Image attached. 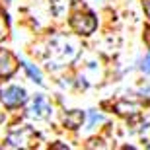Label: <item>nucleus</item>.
I'll list each match as a JSON object with an SVG mask.
<instances>
[{
  "label": "nucleus",
  "instance_id": "5",
  "mask_svg": "<svg viewBox=\"0 0 150 150\" xmlns=\"http://www.w3.org/2000/svg\"><path fill=\"white\" fill-rule=\"evenodd\" d=\"M82 121H84V113L82 111H70V113L64 115V125L70 127V129H78L80 125H82Z\"/></svg>",
  "mask_w": 150,
  "mask_h": 150
},
{
  "label": "nucleus",
  "instance_id": "8",
  "mask_svg": "<svg viewBox=\"0 0 150 150\" xmlns=\"http://www.w3.org/2000/svg\"><path fill=\"white\" fill-rule=\"evenodd\" d=\"M6 35V23H4V18L0 16V39Z\"/></svg>",
  "mask_w": 150,
  "mask_h": 150
},
{
  "label": "nucleus",
  "instance_id": "3",
  "mask_svg": "<svg viewBox=\"0 0 150 150\" xmlns=\"http://www.w3.org/2000/svg\"><path fill=\"white\" fill-rule=\"evenodd\" d=\"M18 68V59L12 55L10 51L0 49V78H8L16 72Z\"/></svg>",
  "mask_w": 150,
  "mask_h": 150
},
{
  "label": "nucleus",
  "instance_id": "4",
  "mask_svg": "<svg viewBox=\"0 0 150 150\" xmlns=\"http://www.w3.org/2000/svg\"><path fill=\"white\" fill-rule=\"evenodd\" d=\"M31 113H33L35 117H45L51 113V105L45 101V98H41V96H37L33 101V107H31Z\"/></svg>",
  "mask_w": 150,
  "mask_h": 150
},
{
  "label": "nucleus",
  "instance_id": "1",
  "mask_svg": "<svg viewBox=\"0 0 150 150\" xmlns=\"http://www.w3.org/2000/svg\"><path fill=\"white\" fill-rule=\"evenodd\" d=\"M70 25L78 33L90 35V33H94V29L98 28V20H96L94 14H76L70 20Z\"/></svg>",
  "mask_w": 150,
  "mask_h": 150
},
{
  "label": "nucleus",
  "instance_id": "9",
  "mask_svg": "<svg viewBox=\"0 0 150 150\" xmlns=\"http://www.w3.org/2000/svg\"><path fill=\"white\" fill-rule=\"evenodd\" d=\"M144 12L148 14V18H150V0H144Z\"/></svg>",
  "mask_w": 150,
  "mask_h": 150
},
{
  "label": "nucleus",
  "instance_id": "6",
  "mask_svg": "<svg viewBox=\"0 0 150 150\" xmlns=\"http://www.w3.org/2000/svg\"><path fill=\"white\" fill-rule=\"evenodd\" d=\"M22 64H23V68L28 70V74L33 78L37 84L43 82V76H41V72H39V68H37V67H33V64H31V62H28V61H22Z\"/></svg>",
  "mask_w": 150,
  "mask_h": 150
},
{
  "label": "nucleus",
  "instance_id": "2",
  "mask_svg": "<svg viewBox=\"0 0 150 150\" xmlns=\"http://www.w3.org/2000/svg\"><path fill=\"white\" fill-rule=\"evenodd\" d=\"M25 100H28L25 90H23V88H18V86H12V88H8L4 94H2V101H4V105L10 107V109L20 107L22 103H25Z\"/></svg>",
  "mask_w": 150,
  "mask_h": 150
},
{
  "label": "nucleus",
  "instance_id": "7",
  "mask_svg": "<svg viewBox=\"0 0 150 150\" xmlns=\"http://www.w3.org/2000/svg\"><path fill=\"white\" fill-rule=\"evenodd\" d=\"M142 72H146V74H150V55H146V59L142 61Z\"/></svg>",
  "mask_w": 150,
  "mask_h": 150
}]
</instances>
